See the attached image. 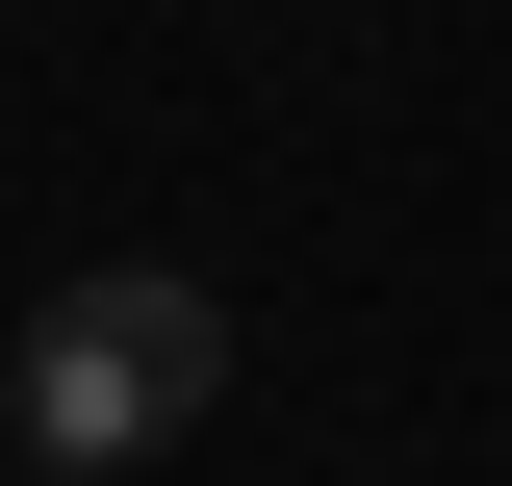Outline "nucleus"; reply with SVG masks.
Here are the masks:
<instances>
[{
  "label": "nucleus",
  "mask_w": 512,
  "mask_h": 486,
  "mask_svg": "<svg viewBox=\"0 0 512 486\" xmlns=\"http://www.w3.org/2000/svg\"><path fill=\"white\" fill-rule=\"evenodd\" d=\"M0 410H26V461H52V486L180 461V435L231 410V282H180V256H103V282H52V307H26V359H0Z\"/></svg>",
  "instance_id": "nucleus-1"
},
{
  "label": "nucleus",
  "mask_w": 512,
  "mask_h": 486,
  "mask_svg": "<svg viewBox=\"0 0 512 486\" xmlns=\"http://www.w3.org/2000/svg\"><path fill=\"white\" fill-rule=\"evenodd\" d=\"M26 486H52V461H26Z\"/></svg>",
  "instance_id": "nucleus-2"
}]
</instances>
